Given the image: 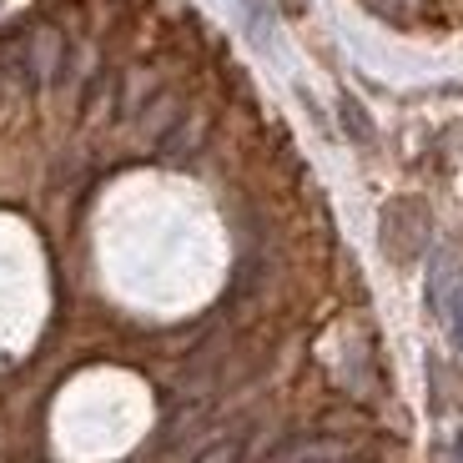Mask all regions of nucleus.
Segmentation results:
<instances>
[{
    "instance_id": "obj_1",
    "label": "nucleus",
    "mask_w": 463,
    "mask_h": 463,
    "mask_svg": "<svg viewBox=\"0 0 463 463\" xmlns=\"http://www.w3.org/2000/svg\"><path fill=\"white\" fill-rule=\"evenodd\" d=\"M429 237H433V217H429V202L423 197H393L378 217V247L393 267H408L429 252Z\"/></svg>"
},
{
    "instance_id": "obj_2",
    "label": "nucleus",
    "mask_w": 463,
    "mask_h": 463,
    "mask_svg": "<svg viewBox=\"0 0 463 463\" xmlns=\"http://www.w3.org/2000/svg\"><path fill=\"white\" fill-rule=\"evenodd\" d=\"M272 463H363V453L347 439H288Z\"/></svg>"
},
{
    "instance_id": "obj_3",
    "label": "nucleus",
    "mask_w": 463,
    "mask_h": 463,
    "mask_svg": "<svg viewBox=\"0 0 463 463\" xmlns=\"http://www.w3.org/2000/svg\"><path fill=\"white\" fill-rule=\"evenodd\" d=\"M458 292H463L458 257L443 247V252H433V262H429V302H433V313L449 317V307H453V298H458Z\"/></svg>"
},
{
    "instance_id": "obj_4",
    "label": "nucleus",
    "mask_w": 463,
    "mask_h": 463,
    "mask_svg": "<svg viewBox=\"0 0 463 463\" xmlns=\"http://www.w3.org/2000/svg\"><path fill=\"white\" fill-rule=\"evenodd\" d=\"M337 121H343V131H347V141H353V146H373V141H378V127H373V116L363 111V101H358L353 91L337 96Z\"/></svg>"
},
{
    "instance_id": "obj_5",
    "label": "nucleus",
    "mask_w": 463,
    "mask_h": 463,
    "mask_svg": "<svg viewBox=\"0 0 463 463\" xmlns=\"http://www.w3.org/2000/svg\"><path fill=\"white\" fill-rule=\"evenodd\" d=\"M242 453H247V429H232L222 439H212L192 463H242Z\"/></svg>"
},
{
    "instance_id": "obj_6",
    "label": "nucleus",
    "mask_w": 463,
    "mask_h": 463,
    "mask_svg": "<svg viewBox=\"0 0 463 463\" xmlns=\"http://www.w3.org/2000/svg\"><path fill=\"white\" fill-rule=\"evenodd\" d=\"M247 11V31H252L257 46H272V0H242Z\"/></svg>"
},
{
    "instance_id": "obj_7",
    "label": "nucleus",
    "mask_w": 463,
    "mask_h": 463,
    "mask_svg": "<svg viewBox=\"0 0 463 463\" xmlns=\"http://www.w3.org/2000/svg\"><path fill=\"white\" fill-rule=\"evenodd\" d=\"M449 463H463V429H458V439H453V453H449Z\"/></svg>"
},
{
    "instance_id": "obj_8",
    "label": "nucleus",
    "mask_w": 463,
    "mask_h": 463,
    "mask_svg": "<svg viewBox=\"0 0 463 463\" xmlns=\"http://www.w3.org/2000/svg\"><path fill=\"white\" fill-rule=\"evenodd\" d=\"M272 5H282V11H307V0H272Z\"/></svg>"
}]
</instances>
